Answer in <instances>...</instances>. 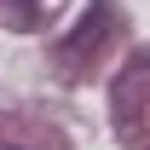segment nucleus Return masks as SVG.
Wrapping results in <instances>:
<instances>
[{"label": "nucleus", "instance_id": "nucleus-2", "mask_svg": "<svg viewBox=\"0 0 150 150\" xmlns=\"http://www.w3.org/2000/svg\"><path fill=\"white\" fill-rule=\"evenodd\" d=\"M6 150H18V144H6Z\"/></svg>", "mask_w": 150, "mask_h": 150}, {"label": "nucleus", "instance_id": "nucleus-1", "mask_svg": "<svg viewBox=\"0 0 150 150\" xmlns=\"http://www.w3.org/2000/svg\"><path fill=\"white\" fill-rule=\"evenodd\" d=\"M0 18L12 23V29H35L40 6H35V0H0Z\"/></svg>", "mask_w": 150, "mask_h": 150}]
</instances>
